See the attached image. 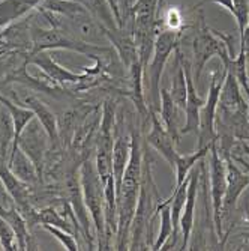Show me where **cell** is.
Listing matches in <instances>:
<instances>
[{"instance_id":"cell-1","label":"cell","mask_w":249,"mask_h":251,"mask_svg":"<svg viewBox=\"0 0 249 251\" xmlns=\"http://www.w3.org/2000/svg\"><path fill=\"white\" fill-rule=\"evenodd\" d=\"M141 172H143V145L140 131L131 132V156L128 167L125 170L120 190L117 193V235L116 250H129L131 226L137 209V201L141 187Z\"/></svg>"},{"instance_id":"cell-2","label":"cell","mask_w":249,"mask_h":251,"mask_svg":"<svg viewBox=\"0 0 249 251\" xmlns=\"http://www.w3.org/2000/svg\"><path fill=\"white\" fill-rule=\"evenodd\" d=\"M152 155L143 149V172H141V187L137 201V209L131 226V238H129V250H147L152 242V223L155 220L156 206L162 200L159 191L156 188L153 180L152 169H153Z\"/></svg>"},{"instance_id":"cell-3","label":"cell","mask_w":249,"mask_h":251,"mask_svg":"<svg viewBox=\"0 0 249 251\" xmlns=\"http://www.w3.org/2000/svg\"><path fill=\"white\" fill-rule=\"evenodd\" d=\"M183 32L185 30L162 29L156 35L150 63L144 70V84L149 90L146 94V102L150 115H158L161 110V78L170 56L180 45Z\"/></svg>"},{"instance_id":"cell-4","label":"cell","mask_w":249,"mask_h":251,"mask_svg":"<svg viewBox=\"0 0 249 251\" xmlns=\"http://www.w3.org/2000/svg\"><path fill=\"white\" fill-rule=\"evenodd\" d=\"M81 191L87 211L92 215L99 248L105 250V194L95 164L87 159L81 166Z\"/></svg>"},{"instance_id":"cell-5","label":"cell","mask_w":249,"mask_h":251,"mask_svg":"<svg viewBox=\"0 0 249 251\" xmlns=\"http://www.w3.org/2000/svg\"><path fill=\"white\" fill-rule=\"evenodd\" d=\"M192 77L194 81L200 80V75L204 70L206 63L213 57L230 54L227 44H225L213 29H210L206 23L203 11H198V23L194 26V38H192Z\"/></svg>"},{"instance_id":"cell-6","label":"cell","mask_w":249,"mask_h":251,"mask_svg":"<svg viewBox=\"0 0 249 251\" xmlns=\"http://www.w3.org/2000/svg\"><path fill=\"white\" fill-rule=\"evenodd\" d=\"M227 77V68L222 65V68H216L210 74V84H209V94L206 97V102L200 111V128H198V146L204 148L209 146L212 142L218 139L216 129H215V118L219 102V95L222 84Z\"/></svg>"},{"instance_id":"cell-7","label":"cell","mask_w":249,"mask_h":251,"mask_svg":"<svg viewBox=\"0 0 249 251\" xmlns=\"http://www.w3.org/2000/svg\"><path fill=\"white\" fill-rule=\"evenodd\" d=\"M218 140V139H216ZM216 140L210 145V196L213 206V226L216 236L221 242L224 241V223H222V203L227 190V167L225 159L219 155Z\"/></svg>"},{"instance_id":"cell-8","label":"cell","mask_w":249,"mask_h":251,"mask_svg":"<svg viewBox=\"0 0 249 251\" xmlns=\"http://www.w3.org/2000/svg\"><path fill=\"white\" fill-rule=\"evenodd\" d=\"M30 63L39 66L51 80H54L56 83H62V84H65V83H81L86 80H93V77L101 74L102 68H104L102 60H96V66H93L92 70H86L83 74H75V73L65 70V68H62L60 65H57L53 60V57L47 53V50L32 54Z\"/></svg>"},{"instance_id":"cell-9","label":"cell","mask_w":249,"mask_h":251,"mask_svg":"<svg viewBox=\"0 0 249 251\" xmlns=\"http://www.w3.org/2000/svg\"><path fill=\"white\" fill-rule=\"evenodd\" d=\"M48 134L45 129H41V122L35 118L21 132L18 148L24 152L35 164L39 179L44 173V153L47 151Z\"/></svg>"},{"instance_id":"cell-10","label":"cell","mask_w":249,"mask_h":251,"mask_svg":"<svg viewBox=\"0 0 249 251\" xmlns=\"http://www.w3.org/2000/svg\"><path fill=\"white\" fill-rule=\"evenodd\" d=\"M225 167H227V190L222 203V223L236 212L242 193L249 187V172H242L231 156L225 159Z\"/></svg>"},{"instance_id":"cell-11","label":"cell","mask_w":249,"mask_h":251,"mask_svg":"<svg viewBox=\"0 0 249 251\" xmlns=\"http://www.w3.org/2000/svg\"><path fill=\"white\" fill-rule=\"evenodd\" d=\"M180 60H182L183 65V71H185V77H186V108H185V125L180 128V134H191L195 132L198 134V128H200V111L204 105L206 100L201 98L197 90H195V84H194V77H192V62H189V59H186L180 50Z\"/></svg>"},{"instance_id":"cell-12","label":"cell","mask_w":249,"mask_h":251,"mask_svg":"<svg viewBox=\"0 0 249 251\" xmlns=\"http://www.w3.org/2000/svg\"><path fill=\"white\" fill-rule=\"evenodd\" d=\"M200 175L201 167H194L189 172V184L186 191V201L182 211V217H180V238H182V244H180V250H186L189 244V238L194 229L195 223V203H197V194L200 187Z\"/></svg>"},{"instance_id":"cell-13","label":"cell","mask_w":249,"mask_h":251,"mask_svg":"<svg viewBox=\"0 0 249 251\" xmlns=\"http://www.w3.org/2000/svg\"><path fill=\"white\" fill-rule=\"evenodd\" d=\"M150 131L147 134L146 143H149L156 152H159L165 161L174 167L176 158L179 152L176 151V142L173 140V137L167 132L165 126L161 124V121L158 119V115H150Z\"/></svg>"},{"instance_id":"cell-14","label":"cell","mask_w":249,"mask_h":251,"mask_svg":"<svg viewBox=\"0 0 249 251\" xmlns=\"http://www.w3.org/2000/svg\"><path fill=\"white\" fill-rule=\"evenodd\" d=\"M246 108H248V102L245 101V98L242 95V89H240L239 81L230 71H227V77H225V81L221 89L218 110L234 113V111L246 110Z\"/></svg>"},{"instance_id":"cell-15","label":"cell","mask_w":249,"mask_h":251,"mask_svg":"<svg viewBox=\"0 0 249 251\" xmlns=\"http://www.w3.org/2000/svg\"><path fill=\"white\" fill-rule=\"evenodd\" d=\"M161 119H162V125L165 126L167 132L173 137V140L176 142V145L180 143V113H183L180 110L176 102L173 101L170 90L167 87H161Z\"/></svg>"},{"instance_id":"cell-16","label":"cell","mask_w":249,"mask_h":251,"mask_svg":"<svg viewBox=\"0 0 249 251\" xmlns=\"http://www.w3.org/2000/svg\"><path fill=\"white\" fill-rule=\"evenodd\" d=\"M0 104L8 108L9 115H11V122H12V131H14V137H12V146L9 151V155L14 153L18 148V140L21 132L24 131V128L35 119V113L27 108V107H21V105H15L14 102H11L8 98L0 97Z\"/></svg>"},{"instance_id":"cell-17","label":"cell","mask_w":249,"mask_h":251,"mask_svg":"<svg viewBox=\"0 0 249 251\" xmlns=\"http://www.w3.org/2000/svg\"><path fill=\"white\" fill-rule=\"evenodd\" d=\"M41 3L42 0H0V27L23 18Z\"/></svg>"},{"instance_id":"cell-18","label":"cell","mask_w":249,"mask_h":251,"mask_svg":"<svg viewBox=\"0 0 249 251\" xmlns=\"http://www.w3.org/2000/svg\"><path fill=\"white\" fill-rule=\"evenodd\" d=\"M8 166L12 170V173L20 180L24 182V184H35V182L39 179L38 170H36L35 164L32 163V159L20 148H17V151L9 155Z\"/></svg>"},{"instance_id":"cell-19","label":"cell","mask_w":249,"mask_h":251,"mask_svg":"<svg viewBox=\"0 0 249 251\" xmlns=\"http://www.w3.org/2000/svg\"><path fill=\"white\" fill-rule=\"evenodd\" d=\"M23 105H26L27 108H30L35 113V118L41 122L42 128L47 131L48 139L50 140H57V122H56V116L54 113L45 105L44 102H41L38 98L29 95L23 100Z\"/></svg>"},{"instance_id":"cell-20","label":"cell","mask_w":249,"mask_h":251,"mask_svg":"<svg viewBox=\"0 0 249 251\" xmlns=\"http://www.w3.org/2000/svg\"><path fill=\"white\" fill-rule=\"evenodd\" d=\"M212 145V143H210ZM210 145L204 146V148H200L192 153H185V155H177L176 158V163H174V169H176V187H179L182 182L185 180V177L189 175V172L194 169V166L201 161L203 158H206L207 153L210 152Z\"/></svg>"},{"instance_id":"cell-21","label":"cell","mask_w":249,"mask_h":251,"mask_svg":"<svg viewBox=\"0 0 249 251\" xmlns=\"http://www.w3.org/2000/svg\"><path fill=\"white\" fill-rule=\"evenodd\" d=\"M164 200V199H162ZM159 201L156 206V214L161 217V227H159V233H158L156 239L153 241V245L150 250H161L162 245L168 241V238L173 235V223H171V206L170 203Z\"/></svg>"},{"instance_id":"cell-22","label":"cell","mask_w":249,"mask_h":251,"mask_svg":"<svg viewBox=\"0 0 249 251\" xmlns=\"http://www.w3.org/2000/svg\"><path fill=\"white\" fill-rule=\"evenodd\" d=\"M36 223L54 226V227H59V229H63V230H66V232H71L69 223H68L59 212H56L53 208H50V209H44V211L38 212V214H36Z\"/></svg>"},{"instance_id":"cell-23","label":"cell","mask_w":249,"mask_h":251,"mask_svg":"<svg viewBox=\"0 0 249 251\" xmlns=\"http://www.w3.org/2000/svg\"><path fill=\"white\" fill-rule=\"evenodd\" d=\"M236 18L237 27H239V36L243 35L248 23H249V0H233V12Z\"/></svg>"},{"instance_id":"cell-24","label":"cell","mask_w":249,"mask_h":251,"mask_svg":"<svg viewBox=\"0 0 249 251\" xmlns=\"http://www.w3.org/2000/svg\"><path fill=\"white\" fill-rule=\"evenodd\" d=\"M44 227L47 229L56 239L60 241V244L66 248V250H71V251H77L78 248V242L75 241V238L71 235V232H66L63 229H59V227L54 226H48V224H44Z\"/></svg>"},{"instance_id":"cell-25","label":"cell","mask_w":249,"mask_h":251,"mask_svg":"<svg viewBox=\"0 0 249 251\" xmlns=\"http://www.w3.org/2000/svg\"><path fill=\"white\" fill-rule=\"evenodd\" d=\"M0 244H2L3 250H17L18 248L14 229L2 217H0Z\"/></svg>"},{"instance_id":"cell-26","label":"cell","mask_w":249,"mask_h":251,"mask_svg":"<svg viewBox=\"0 0 249 251\" xmlns=\"http://www.w3.org/2000/svg\"><path fill=\"white\" fill-rule=\"evenodd\" d=\"M210 2H213V3L225 8V9L230 11V12H233V0H210Z\"/></svg>"},{"instance_id":"cell-27","label":"cell","mask_w":249,"mask_h":251,"mask_svg":"<svg viewBox=\"0 0 249 251\" xmlns=\"http://www.w3.org/2000/svg\"><path fill=\"white\" fill-rule=\"evenodd\" d=\"M231 158L234 159L236 163H239V164L245 169V172H249V163L245 161V159L242 158V155H231Z\"/></svg>"},{"instance_id":"cell-28","label":"cell","mask_w":249,"mask_h":251,"mask_svg":"<svg viewBox=\"0 0 249 251\" xmlns=\"http://www.w3.org/2000/svg\"><path fill=\"white\" fill-rule=\"evenodd\" d=\"M165 8V0H158V12H156V18H158V26H159V18L162 15V11Z\"/></svg>"},{"instance_id":"cell-29","label":"cell","mask_w":249,"mask_h":251,"mask_svg":"<svg viewBox=\"0 0 249 251\" xmlns=\"http://www.w3.org/2000/svg\"><path fill=\"white\" fill-rule=\"evenodd\" d=\"M0 50H6V49L3 47V42H2V32H0Z\"/></svg>"},{"instance_id":"cell-30","label":"cell","mask_w":249,"mask_h":251,"mask_svg":"<svg viewBox=\"0 0 249 251\" xmlns=\"http://www.w3.org/2000/svg\"><path fill=\"white\" fill-rule=\"evenodd\" d=\"M248 238H246V241H245V244H246V247H248V250H249V233L246 235Z\"/></svg>"},{"instance_id":"cell-31","label":"cell","mask_w":249,"mask_h":251,"mask_svg":"<svg viewBox=\"0 0 249 251\" xmlns=\"http://www.w3.org/2000/svg\"><path fill=\"white\" fill-rule=\"evenodd\" d=\"M248 118H249V107H248Z\"/></svg>"}]
</instances>
